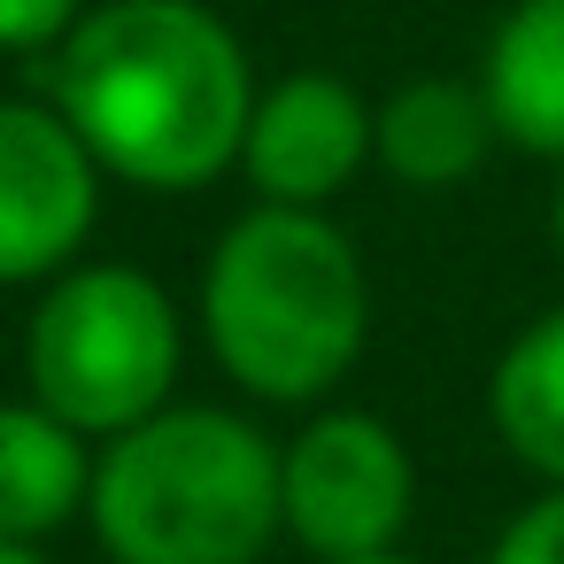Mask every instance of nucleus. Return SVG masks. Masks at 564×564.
I'll list each match as a JSON object with an SVG mask.
<instances>
[{"label":"nucleus","instance_id":"1a4fd4ad","mask_svg":"<svg viewBox=\"0 0 564 564\" xmlns=\"http://www.w3.org/2000/svg\"><path fill=\"white\" fill-rule=\"evenodd\" d=\"M495 140L502 132L487 117L479 78H410L379 101V171L417 194L464 186L495 155Z\"/></svg>","mask_w":564,"mask_h":564},{"label":"nucleus","instance_id":"4468645a","mask_svg":"<svg viewBox=\"0 0 564 564\" xmlns=\"http://www.w3.org/2000/svg\"><path fill=\"white\" fill-rule=\"evenodd\" d=\"M549 240H556V256H564V178H556V194H549Z\"/></svg>","mask_w":564,"mask_h":564},{"label":"nucleus","instance_id":"ddd939ff","mask_svg":"<svg viewBox=\"0 0 564 564\" xmlns=\"http://www.w3.org/2000/svg\"><path fill=\"white\" fill-rule=\"evenodd\" d=\"M86 0H0V55H55Z\"/></svg>","mask_w":564,"mask_h":564},{"label":"nucleus","instance_id":"2eb2a0df","mask_svg":"<svg viewBox=\"0 0 564 564\" xmlns=\"http://www.w3.org/2000/svg\"><path fill=\"white\" fill-rule=\"evenodd\" d=\"M0 564H47L40 549H24V541H0Z\"/></svg>","mask_w":564,"mask_h":564},{"label":"nucleus","instance_id":"20e7f679","mask_svg":"<svg viewBox=\"0 0 564 564\" xmlns=\"http://www.w3.org/2000/svg\"><path fill=\"white\" fill-rule=\"evenodd\" d=\"M186 364L178 302L140 263H70L24 325V394L86 441H117L171 410Z\"/></svg>","mask_w":564,"mask_h":564},{"label":"nucleus","instance_id":"6e6552de","mask_svg":"<svg viewBox=\"0 0 564 564\" xmlns=\"http://www.w3.org/2000/svg\"><path fill=\"white\" fill-rule=\"evenodd\" d=\"M479 94L518 155L564 163V0H510L479 55Z\"/></svg>","mask_w":564,"mask_h":564},{"label":"nucleus","instance_id":"39448f33","mask_svg":"<svg viewBox=\"0 0 564 564\" xmlns=\"http://www.w3.org/2000/svg\"><path fill=\"white\" fill-rule=\"evenodd\" d=\"M410 502L417 464L379 410H317L294 441H279L286 541H302L317 564H364L402 549Z\"/></svg>","mask_w":564,"mask_h":564},{"label":"nucleus","instance_id":"0eeeda50","mask_svg":"<svg viewBox=\"0 0 564 564\" xmlns=\"http://www.w3.org/2000/svg\"><path fill=\"white\" fill-rule=\"evenodd\" d=\"M364 163H379V109L340 70H286L279 86L256 94V117L240 140V171L256 202L333 209Z\"/></svg>","mask_w":564,"mask_h":564},{"label":"nucleus","instance_id":"7ed1b4c3","mask_svg":"<svg viewBox=\"0 0 564 564\" xmlns=\"http://www.w3.org/2000/svg\"><path fill=\"white\" fill-rule=\"evenodd\" d=\"M86 525L117 564H263L286 533L279 441L217 402H171L94 448Z\"/></svg>","mask_w":564,"mask_h":564},{"label":"nucleus","instance_id":"f257e3e1","mask_svg":"<svg viewBox=\"0 0 564 564\" xmlns=\"http://www.w3.org/2000/svg\"><path fill=\"white\" fill-rule=\"evenodd\" d=\"M40 86L101 178L140 194H202L240 171L263 94L240 32L202 0H101L47 55Z\"/></svg>","mask_w":564,"mask_h":564},{"label":"nucleus","instance_id":"423d86ee","mask_svg":"<svg viewBox=\"0 0 564 564\" xmlns=\"http://www.w3.org/2000/svg\"><path fill=\"white\" fill-rule=\"evenodd\" d=\"M101 217V163L55 101H0V286L63 279Z\"/></svg>","mask_w":564,"mask_h":564},{"label":"nucleus","instance_id":"9b49d317","mask_svg":"<svg viewBox=\"0 0 564 564\" xmlns=\"http://www.w3.org/2000/svg\"><path fill=\"white\" fill-rule=\"evenodd\" d=\"M487 417L541 487H564V302L541 310L502 348V364L487 379Z\"/></svg>","mask_w":564,"mask_h":564},{"label":"nucleus","instance_id":"9d476101","mask_svg":"<svg viewBox=\"0 0 564 564\" xmlns=\"http://www.w3.org/2000/svg\"><path fill=\"white\" fill-rule=\"evenodd\" d=\"M86 495H94V441L70 433L32 394L0 402V541L40 549L47 533L86 518Z\"/></svg>","mask_w":564,"mask_h":564},{"label":"nucleus","instance_id":"f8f14e48","mask_svg":"<svg viewBox=\"0 0 564 564\" xmlns=\"http://www.w3.org/2000/svg\"><path fill=\"white\" fill-rule=\"evenodd\" d=\"M487 564H564V487H541V502H525L495 533Z\"/></svg>","mask_w":564,"mask_h":564},{"label":"nucleus","instance_id":"f03ea898","mask_svg":"<svg viewBox=\"0 0 564 564\" xmlns=\"http://www.w3.org/2000/svg\"><path fill=\"white\" fill-rule=\"evenodd\" d=\"M202 333L256 402H325L371 340V279L325 209H240L202 263Z\"/></svg>","mask_w":564,"mask_h":564},{"label":"nucleus","instance_id":"dca6fc26","mask_svg":"<svg viewBox=\"0 0 564 564\" xmlns=\"http://www.w3.org/2000/svg\"><path fill=\"white\" fill-rule=\"evenodd\" d=\"M364 564H417V556H402V549H387V556H364Z\"/></svg>","mask_w":564,"mask_h":564}]
</instances>
